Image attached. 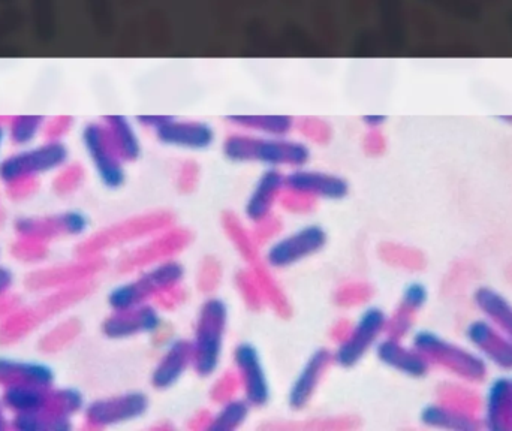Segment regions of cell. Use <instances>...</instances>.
I'll return each mask as SVG.
<instances>
[{"label": "cell", "instance_id": "6da1fadb", "mask_svg": "<svg viewBox=\"0 0 512 431\" xmlns=\"http://www.w3.org/2000/svg\"><path fill=\"white\" fill-rule=\"evenodd\" d=\"M411 343L429 361L432 369L442 370L451 379L475 387L489 381L490 367L468 343L454 342L432 330L415 331Z\"/></svg>", "mask_w": 512, "mask_h": 431}, {"label": "cell", "instance_id": "7a4b0ae2", "mask_svg": "<svg viewBox=\"0 0 512 431\" xmlns=\"http://www.w3.org/2000/svg\"><path fill=\"white\" fill-rule=\"evenodd\" d=\"M227 303L222 298L207 297L195 319L194 337L191 339L192 369L200 378H210L218 372L224 355L228 330Z\"/></svg>", "mask_w": 512, "mask_h": 431}, {"label": "cell", "instance_id": "3957f363", "mask_svg": "<svg viewBox=\"0 0 512 431\" xmlns=\"http://www.w3.org/2000/svg\"><path fill=\"white\" fill-rule=\"evenodd\" d=\"M224 153L234 162H261L271 168H304L309 162L307 146L282 137L259 138L234 134L225 140Z\"/></svg>", "mask_w": 512, "mask_h": 431}, {"label": "cell", "instance_id": "277c9868", "mask_svg": "<svg viewBox=\"0 0 512 431\" xmlns=\"http://www.w3.org/2000/svg\"><path fill=\"white\" fill-rule=\"evenodd\" d=\"M138 276L111 289L107 297L111 310H126L149 304L159 295L182 285L186 270L176 258L138 271Z\"/></svg>", "mask_w": 512, "mask_h": 431}, {"label": "cell", "instance_id": "5b68a950", "mask_svg": "<svg viewBox=\"0 0 512 431\" xmlns=\"http://www.w3.org/2000/svg\"><path fill=\"white\" fill-rule=\"evenodd\" d=\"M174 225V215L167 210H155L144 215L128 217L122 222L107 226L84 240L78 246L80 258L102 256L107 250L137 244Z\"/></svg>", "mask_w": 512, "mask_h": 431}, {"label": "cell", "instance_id": "8992f818", "mask_svg": "<svg viewBox=\"0 0 512 431\" xmlns=\"http://www.w3.org/2000/svg\"><path fill=\"white\" fill-rule=\"evenodd\" d=\"M68 158L65 144L57 140L21 150L0 161V182L6 188L35 183L39 177L65 168Z\"/></svg>", "mask_w": 512, "mask_h": 431}, {"label": "cell", "instance_id": "52a82bcc", "mask_svg": "<svg viewBox=\"0 0 512 431\" xmlns=\"http://www.w3.org/2000/svg\"><path fill=\"white\" fill-rule=\"evenodd\" d=\"M194 235L189 229L170 226L135 244L117 258L116 270L122 274L138 273L153 265L174 259L191 246Z\"/></svg>", "mask_w": 512, "mask_h": 431}, {"label": "cell", "instance_id": "ba28073f", "mask_svg": "<svg viewBox=\"0 0 512 431\" xmlns=\"http://www.w3.org/2000/svg\"><path fill=\"white\" fill-rule=\"evenodd\" d=\"M388 315L381 307H367L357 321L352 322L348 336L337 343L333 352L334 364L342 369H352L376 348L387 331Z\"/></svg>", "mask_w": 512, "mask_h": 431}, {"label": "cell", "instance_id": "9c48e42d", "mask_svg": "<svg viewBox=\"0 0 512 431\" xmlns=\"http://www.w3.org/2000/svg\"><path fill=\"white\" fill-rule=\"evenodd\" d=\"M327 243L328 235L322 226H301L297 231L271 241L265 249L264 259L273 270H285L321 252Z\"/></svg>", "mask_w": 512, "mask_h": 431}, {"label": "cell", "instance_id": "30bf717a", "mask_svg": "<svg viewBox=\"0 0 512 431\" xmlns=\"http://www.w3.org/2000/svg\"><path fill=\"white\" fill-rule=\"evenodd\" d=\"M150 400L141 391L102 397L87 403L83 420L90 429H107L140 420L149 411Z\"/></svg>", "mask_w": 512, "mask_h": 431}, {"label": "cell", "instance_id": "8fae6325", "mask_svg": "<svg viewBox=\"0 0 512 431\" xmlns=\"http://www.w3.org/2000/svg\"><path fill=\"white\" fill-rule=\"evenodd\" d=\"M89 225V217L83 212L66 210L56 215L18 217L14 222V231L20 238L48 244L56 238L83 237Z\"/></svg>", "mask_w": 512, "mask_h": 431}, {"label": "cell", "instance_id": "7c38bea8", "mask_svg": "<svg viewBox=\"0 0 512 431\" xmlns=\"http://www.w3.org/2000/svg\"><path fill=\"white\" fill-rule=\"evenodd\" d=\"M83 143L98 174L99 182L108 189H119L125 183L126 173L123 159L114 147L104 123H90L84 128Z\"/></svg>", "mask_w": 512, "mask_h": 431}, {"label": "cell", "instance_id": "4fadbf2b", "mask_svg": "<svg viewBox=\"0 0 512 431\" xmlns=\"http://www.w3.org/2000/svg\"><path fill=\"white\" fill-rule=\"evenodd\" d=\"M233 364L243 399L252 408L267 406L271 399L270 379L258 349L252 343H239L233 351Z\"/></svg>", "mask_w": 512, "mask_h": 431}, {"label": "cell", "instance_id": "5bb4252c", "mask_svg": "<svg viewBox=\"0 0 512 431\" xmlns=\"http://www.w3.org/2000/svg\"><path fill=\"white\" fill-rule=\"evenodd\" d=\"M465 340L490 369L512 373V340L486 319H472L465 327Z\"/></svg>", "mask_w": 512, "mask_h": 431}, {"label": "cell", "instance_id": "9a60e30c", "mask_svg": "<svg viewBox=\"0 0 512 431\" xmlns=\"http://www.w3.org/2000/svg\"><path fill=\"white\" fill-rule=\"evenodd\" d=\"M162 328L161 310L153 304L126 310H111L102 321L101 331L107 339L125 340L141 334H155Z\"/></svg>", "mask_w": 512, "mask_h": 431}, {"label": "cell", "instance_id": "2e32d148", "mask_svg": "<svg viewBox=\"0 0 512 431\" xmlns=\"http://www.w3.org/2000/svg\"><path fill=\"white\" fill-rule=\"evenodd\" d=\"M104 267L105 261L102 256L80 258V261L74 262V264L33 271L27 277L26 285L33 292L56 291V289L66 288V286L89 282Z\"/></svg>", "mask_w": 512, "mask_h": 431}, {"label": "cell", "instance_id": "e0dca14e", "mask_svg": "<svg viewBox=\"0 0 512 431\" xmlns=\"http://www.w3.org/2000/svg\"><path fill=\"white\" fill-rule=\"evenodd\" d=\"M334 364L333 352L328 349H316L298 372L288 391V406L292 411L300 412L310 405L318 393L322 381Z\"/></svg>", "mask_w": 512, "mask_h": 431}, {"label": "cell", "instance_id": "ac0fdd59", "mask_svg": "<svg viewBox=\"0 0 512 431\" xmlns=\"http://www.w3.org/2000/svg\"><path fill=\"white\" fill-rule=\"evenodd\" d=\"M480 415L483 429L512 430V373H501L487 382Z\"/></svg>", "mask_w": 512, "mask_h": 431}, {"label": "cell", "instance_id": "d6986e66", "mask_svg": "<svg viewBox=\"0 0 512 431\" xmlns=\"http://www.w3.org/2000/svg\"><path fill=\"white\" fill-rule=\"evenodd\" d=\"M286 191L313 198V200H343L349 194V185L342 177L321 171L297 168L285 174Z\"/></svg>", "mask_w": 512, "mask_h": 431}, {"label": "cell", "instance_id": "ffe728a7", "mask_svg": "<svg viewBox=\"0 0 512 431\" xmlns=\"http://www.w3.org/2000/svg\"><path fill=\"white\" fill-rule=\"evenodd\" d=\"M376 357L388 369L412 379L426 378L432 366L414 345L405 340L384 336L375 348Z\"/></svg>", "mask_w": 512, "mask_h": 431}, {"label": "cell", "instance_id": "44dd1931", "mask_svg": "<svg viewBox=\"0 0 512 431\" xmlns=\"http://www.w3.org/2000/svg\"><path fill=\"white\" fill-rule=\"evenodd\" d=\"M427 300H429V289L424 283H408L400 295L396 309L388 315L385 336L400 340L411 336L417 316L426 306Z\"/></svg>", "mask_w": 512, "mask_h": 431}, {"label": "cell", "instance_id": "7402d4cb", "mask_svg": "<svg viewBox=\"0 0 512 431\" xmlns=\"http://www.w3.org/2000/svg\"><path fill=\"white\" fill-rule=\"evenodd\" d=\"M192 361H194V355H192L191 340H171L153 369L152 378H150L152 387L158 391L170 390L189 369H192Z\"/></svg>", "mask_w": 512, "mask_h": 431}, {"label": "cell", "instance_id": "603a6c76", "mask_svg": "<svg viewBox=\"0 0 512 431\" xmlns=\"http://www.w3.org/2000/svg\"><path fill=\"white\" fill-rule=\"evenodd\" d=\"M285 174L277 168L264 171L256 180L254 189L245 206V216L252 225L274 215V207L279 204L285 192Z\"/></svg>", "mask_w": 512, "mask_h": 431}, {"label": "cell", "instance_id": "cb8c5ba5", "mask_svg": "<svg viewBox=\"0 0 512 431\" xmlns=\"http://www.w3.org/2000/svg\"><path fill=\"white\" fill-rule=\"evenodd\" d=\"M54 384H56V373L50 364L44 361L0 355V388L9 387V385L53 388Z\"/></svg>", "mask_w": 512, "mask_h": 431}, {"label": "cell", "instance_id": "d4e9b609", "mask_svg": "<svg viewBox=\"0 0 512 431\" xmlns=\"http://www.w3.org/2000/svg\"><path fill=\"white\" fill-rule=\"evenodd\" d=\"M155 132L161 143L182 149L203 150L215 141V131L207 123L177 122L171 117H167Z\"/></svg>", "mask_w": 512, "mask_h": 431}, {"label": "cell", "instance_id": "484cf974", "mask_svg": "<svg viewBox=\"0 0 512 431\" xmlns=\"http://www.w3.org/2000/svg\"><path fill=\"white\" fill-rule=\"evenodd\" d=\"M420 421L423 426L429 427V429L451 431L483 429L480 414H472V412L454 408V406L438 402V400L424 406L420 414Z\"/></svg>", "mask_w": 512, "mask_h": 431}, {"label": "cell", "instance_id": "4316f807", "mask_svg": "<svg viewBox=\"0 0 512 431\" xmlns=\"http://www.w3.org/2000/svg\"><path fill=\"white\" fill-rule=\"evenodd\" d=\"M472 304L481 318L512 340V301L507 295L492 286H478L472 294Z\"/></svg>", "mask_w": 512, "mask_h": 431}, {"label": "cell", "instance_id": "83f0119b", "mask_svg": "<svg viewBox=\"0 0 512 431\" xmlns=\"http://www.w3.org/2000/svg\"><path fill=\"white\" fill-rule=\"evenodd\" d=\"M50 393L51 388L35 385H9L0 388L3 405L11 417L45 411L50 402Z\"/></svg>", "mask_w": 512, "mask_h": 431}, {"label": "cell", "instance_id": "f1b7e54d", "mask_svg": "<svg viewBox=\"0 0 512 431\" xmlns=\"http://www.w3.org/2000/svg\"><path fill=\"white\" fill-rule=\"evenodd\" d=\"M436 400L472 414H481V396L475 391V385L466 382L456 379L441 382L436 388Z\"/></svg>", "mask_w": 512, "mask_h": 431}, {"label": "cell", "instance_id": "f546056e", "mask_svg": "<svg viewBox=\"0 0 512 431\" xmlns=\"http://www.w3.org/2000/svg\"><path fill=\"white\" fill-rule=\"evenodd\" d=\"M108 134L123 162H132L140 156V143L134 128L125 117L113 116L105 119Z\"/></svg>", "mask_w": 512, "mask_h": 431}, {"label": "cell", "instance_id": "4dcf8cb0", "mask_svg": "<svg viewBox=\"0 0 512 431\" xmlns=\"http://www.w3.org/2000/svg\"><path fill=\"white\" fill-rule=\"evenodd\" d=\"M252 406L243 397H234L219 405L218 412L212 415L209 430L234 431L248 421Z\"/></svg>", "mask_w": 512, "mask_h": 431}, {"label": "cell", "instance_id": "1f68e13d", "mask_svg": "<svg viewBox=\"0 0 512 431\" xmlns=\"http://www.w3.org/2000/svg\"><path fill=\"white\" fill-rule=\"evenodd\" d=\"M231 122L240 128L261 132L268 137H285L294 128L291 117L286 116H237Z\"/></svg>", "mask_w": 512, "mask_h": 431}, {"label": "cell", "instance_id": "d6a6232c", "mask_svg": "<svg viewBox=\"0 0 512 431\" xmlns=\"http://www.w3.org/2000/svg\"><path fill=\"white\" fill-rule=\"evenodd\" d=\"M379 256L382 261L391 267L402 270L418 271L426 265V259L418 250L397 243H384L379 247Z\"/></svg>", "mask_w": 512, "mask_h": 431}, {"label": "cell", "instance_id": "836d02e7", "mask_svg": "<svg viewBox=\"0 0 512 431\" xmlns=\"http://www.w3.org/2000/svg\"><path fill=\"white\" fill-rule=\"evenodd\" d=\"M373 286L364 280H351L343 283L336 289L333 295V301L339 307L351 309V307H360L372 300Z\"/></svg>", "mask_w": 512, "mask_h": 431}, {"label": "cell", "instance_id": "e575fe53", "mask_svg": "<svg viewBox=\"0 0 512 431\" xmlns=\"http://www.w3.org/2000/svg\"><path fill=\"white\" fill-rule=\"evenodd\" d=\"M234 282H236L237 291H239L240 297H242L243 303L246 304L248 309L261 312L264 307H267L264 294H262L254 274L248 268L237 271Z\"/></svg>", "mask_w": 512, "mask_h": 431}, {"label": "cell", "instance_id": "d590c367", "mask_svg": "<svg viewBox=\"0 0 512 431\" xmlns=\"http://www.w3.org/2000/svg\"><path fill=\"white\" fill-rule=\"evenodd\" d=\"M222 262L216 256H204L198 265L197 276H195V283L200 292L206 295H212L219 285L222 283Z\"/></svg>", "mask_w": 512, "mask_h": 431}, {"label": "cell", "instance_id": "8d00e7d4", "mask_svg": "<svg viewBox=\"0 0 512 431\" xmlns=\"http://www.w3.org/2000/svg\"><path fill=\"white\" fill-rule=\"evenodd\" d=\"M42 117L24 116L12 120L9 135L15 146H27L41 131Z\"/></svg>", "mask_w": 512, "mask_h": 431}, {"label": "cell", "instance_id": "74e56055", "mask_svg": "<svg viewBox=\"0 0 512 431\" xmlns=\"http://www.w3.org/2000/svg\"><path fill=\"white\" fill-rule=\"evenodd\" d=\"M78 333H80V325L77 322H63L59 327L45 334L44 339H42L41 349L44 352L59 351L63 346L71 343L78 336Z\"/></svg>", "mask_w": 512, "mask_h": 431}, {"label": "cell", "instance_id": "f35d334b", "mask_svg": "<svg viewBox=\"0 0 512 431\" xmlns=\"http://www.w3.org/2000/svg\"><path fill=\"white\" fill-rule=\"evenodd\" d=\"M239 393H242V390H240L237 373L234 370H228V372L222 373L210 388V399L216 405H221V403L234 399Z\"/></svg>", "mask_w": 512, "mask_h": 431}, {"label": "cell", "instance_id": "ab89813d", "mask_svg": "<svg viewBox=\"0 0 512 431\" xmlns=\"http://www.w3.org/2000/svg\"><path fill=\"white\" fill-rule=\"evenodd\" d=\"M48 252V244L42 241L29 240V238H20L15 241L12 247V253L20 261L29 262V264H39L44 261Z\"/></svg>", "mask_w": 512, "mask_h": 431}, {"label": "cell", "instance_id": "60d3db41", "mask_svg": "<svg viewBox=\"0 0 512 431\" xmlns=\"http://www.w3.org/2000/svg\"><path fill=\"white\" fill-rule=\"evenodd\" d=\"M279 427H288V429H292V427H300V429H310V430H349L355 429L358 427V420H355L354 417H330V418H313V420L307 421V423L300 424V426H295V424H289V426H277Z\"/></svg>", "mask_w": 512, "mask_h": 431}, {"label": "cell", "instance_id": "b9f144b4", "mask_svg": "<svg viewBox=\"0 0 512 431\" xmlns=\"http://www.w3.org/2000/svg\"><path fill=\"white\" fill-rule=\"evenodd\" d=\"M279 206L292 215H309L315 210L316 200L285 189L280 197Z\"/></svg>", "mask_w": 512, "mask_h": 431}, {"label": "cell", "instance_id": "7bdbcfd3", "mask_svg": "<svg viewBox=\"0 0 512 431\" xmlns=\"http://www.w3.org/2000/svg\"><path fill=\"white\" fill-rule=\"evenodd\" d=\"M251 231L259 246L265 243H271V241L276 240L277 235L282 231V220L274 215L267 217V219L255 223L254 229H251Z\"/></svg>", "mask_w": 512, "mask_h": 431}, {"label": "cell", "instance_id": "ee69618b", "mask_svg": "<svg viewBox=\"0 0 512 431\" xmlns=\"http://www.w3.org/2000/svg\"><path fill=\"white\" fill-rule=\"evenodd\" d=\"M301 134L309 137L315 143H327L330 140V126L318 119H306L300 123Z\"/></svg>", "mask_w": 512, "mask_h": 431}, {"label": "cell", "instance_id": "f6af8a7d", "mask_svg": "<svg viewBox=\"0 0 512 431\" xmlns=\"http://www.w3.org/2000/svg\"><path fill=\"white\" fill-rule=\"evenodd\" d=\"M198 183V165L195 162H185L180 167L179 176H177V188L182 194H191L197 188Z\"/></svg>", "mask_w": 512, "mask_h": 431}, {"label": "cell", "instance_id": "bcb514c9", "mask_svg": "<svg viewBox=\"0 0 512 431\" xmlns=\"http://www.w3.org/2000/svg\"><path fill=\"white\" fill-rule=\"evenodd\" d=\"M185 301L186 291L185 288H182V285H180L159 295V297L156 298L155 303L159 310H174L177 309V307L182 306Z\"/></svg>", "mask_w": 512, "mask_h": 431}, {"label": "cell", "instance_id": "7dc6e473", "mask_svg": "<svg viewBox=\"0 0 512 431\" xmlns=\"http://www.w3.org/2000/svg\"><path fill=\"white\" fill-rule=\"evenodd\" d=\"M81 180H83V174L80 171H63L62 176L57 177L56 182H54V188H56L57 194H72L80 186Z\"/></svg>", "mask_w": 512, "mask_h": 431}, {"label": "cell", "instance_id": "c3c4849f", "mask_svg": "<svg viewBox=\"0 0 512 431\" xmlns=\"http://www.w3.org/2000/svg\"><path fill=\"white\" fill-rule=\"evenodd\" d=\"M15 285V274L11 268L0 264V300L9 297Z\"/></svg>", "mask_w": 512, "mask_h": 431}, {"label": "cell", "instance_id": "681fc988", "mask_svg": "<svg viewBox=\"0 0 512 431\" xmlns=\"http://www.w3.org/2000/svg\"><path fill=\"white\" fill-rule=\"evenodd\" d=\"M384 147V137H382L376 129H373V131L367 135L366 141H364V149H366V152L369 153V155H379V153L384 150Z\"/></svg>", "mask_w": 512, "mask_h": 431}, {"label": "cell", "instance_id": "f907efd6", "mask_svg": "<svg viewBox=\"0 0 512 431\" xmlns=\"http://www.w3.org/2000/svg\"><path fill=\"white\" fill-rule=\"evenodd\" d=\"M352 322L348 319H340L336 324L331 327V339L333 342L340 343L346 336H348L349 330H351Z\"/></svg>", "mask_w": 512, "mask_h": 431}, {"label": "cell", "instance_id": "816d5d0a", "mask_svg": "<svg viewBox=\"0 0 512 431\" xmlns=\"http://www.w3.org/2000/svg\"><path fill=\"white\" fill-rule=\"evenodd\" d=\"M212 415L209 411H200L192 418L189 427L194 430H209L210 423H212Z\"/></svg>", "mask_w": 512, "mask_h": 431}, {"label": "cell", "instance_id": "f5cc1de1", "mask_svg": "<svg viewBox=\"0 0 512 431\" xmlns=\"http://www.w3.org/2000/svg\"><path fill=\"white\" fill-rule=\"evenodd\" d=\"M8 429H11V415L6 411L2 396H0V431Z\"/></svg>", "mask_w": 512, "mask_h": 431}, {"label": "cell", "instance_id": "db71d44e", "mask_svg": "<svg viewBox=\"0 0 512 431\" xmlns=\"http://www.w3.org/2000/svg\"><path fill=\"white\" fill-rule=\"evenodd\" d=\"M366 123L367 125L369 126H372L373 129H376L378 128L379 125H382V123H384V117H381V116H369V117H366Z\"/></svg>", "mask_w": 512, "mask_h": 431}, {"label": "cell", "instance_id": "11a10c76", "mask_svg": "<svg viewBox=\"0 0 512 431\" xmlns=\"http://www.w3.org/2000/svg\"><path fill=\"white\" fill-rule=\"evenodd\" d=\"M3 138H5V131H3L2 126H0V147H2Z\"/></svg>", "mask_w": 512, "mask_h": 431}, {"label": "cell", "instance_id": "9f6ffc18", "mask_svg": "<svg viewBox=\"0 0 512 431\" xmlns=\"http://www.w3.org/2000/svg\"><path fill=\"white\" fill-rule=\"evenodd\" d=\"M0 256H2V247H0Z\"/></svg>", "mask_w": 512, "mask_h": 431}]
</instances>
